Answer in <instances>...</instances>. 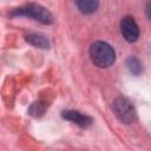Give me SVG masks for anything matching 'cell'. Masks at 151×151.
I'll return each mask as SVG.
<instances>
[{
    "label": "cell",
    "instance_id": "cell-9",
    "mask_svg": "<svg viewBox=\"0 0 151 151\" xmlns=\"http://www.w3.org/2000/svg\"><path fill=\"white\" fill-rule=\"evenodd\" d=\"M44 111H45V106L41 103H34L29 109V112L33 116H40L44 113Z\"/></svg>",
    "mask_w": 151,
    "mask_h": 151
},
{
    "label": "cell",
    "instance_id": "cell-10",
    "mask_svg": "<svg viewBox=\"0 0 151 151\" xmlns=\"http://www.w3.org/2000/svg\"><path fill=\"white\" fill-rule=\"evenodd\" d=\"M145 13H146V15H147V18L151 20V0L146 4V6H145Z\"/></svg>",
    "mask_w": 151,
    "mask_h": 151
},
{
    "label": "cell",
    "instance_id": "cell-7",
    "mask_svg": "<svg viewBox=\"0 0 151 151\" xmlns=\"http://www.w3.org/2000/svg\"><path fill=\"white\" fill-rule=\"evenodd\" d=\"M26 40H27L31 45L37 46V47L48 48V46H50V42H48V40L46 39V37L40 35V34H29V35L26 37Z\"/></svg>",
    "mask_w": 151,
    "mask_h": 151
},
{
    "label": "cell",
    "instance_id": "cell-4",
    "mask_svg": "<svg viewBox=\"0 0 151 151\" xmlns=\"http://www.w3.org/2000/svg\"><path fill=\"white\" fill-rule=\"evenodd\" d=\"M120 32L124 39L129 42H134L139 37V27L136 22V20L127 15L124 17L120 21Z\"/></svg>",
    "mask_w": 151,
    "mask_h": 151
},
{
    "label": "cell",
    "instance_id": "cell-8",
    "mask_svg": "<svg viewBox=\"0 0 151 151\" xmlns=\"http://www.w3.org/2000/svg\"><path fill=\"white\" fill-rule=\"evenodd\" d=\"M127 66H129L130 72L133 73V74H136V76H138V74L142 72V64H140V61H139L137 58H134V57L129 58V60H127Z\"/></svg>",
    "mask_w": 151,
    "mask_h": 151
},
{
    "label": "cell",
    "instance_id": "cell-2",
    "mask_svg": "<svg viewBox=\"0 0 151 151\" xmlns=\"http://www.w3.org/2000/svg\"><path fill=\"white\" fill-rule=\"evenodd\" d=\"M14 14H18V15L20 14V15H26V17L33 18L34 20H37L41 24H45V25H48L53 21V17L50 13V11L40 5H37V4H29L24 7H20L15 11Z\"/></svg>",
    "mask_w": 151,
    "mask_h": 151
},
{
    "label": "cell",
    "instance_id": "cell-6",
    "mask_svg": "<svg viewBox=\"0 0 151 151\" xmlns=\"http://www.w3.org/2000/svg\"><path fill=\"white\" fill-rule=\"evenodd\" d=\"M77 8L83 14H92L99 6V0H74Z\"/></svg>",
    "mask_w": 151,
    "mask_h": 151
},
{
    "label": "cell",
    "instance_id": "cell-5",
    "mask_svg": "<svg viewBox=\"0 0 151 151\" xmlns=\"http://www.w3.org/2000/svg\"><path fill=\"white\" fill-rule=\"evenodd\" d=\"M63 117L65 119L70 120V122H73L77 125H79L80 127H88L92 124V118L91 117H88L86 114H83L78 111H73V110L63 112Z\"/></svg>",
    "mask_w": 151,
    "mask_h": 151
},
{
    "label": "cell",
    "instance_id": "cell-3",
    "mask_svg": "<svg viewBox=\"0 0 151 151\" xmlns=\"http://www.w3.org/2000/svg\"><path fill=\"white\" fill-rule=\"evenodd\" d=\"M113 111L118 119L125 124H130L136 119V110L131 101L124 97H118L113 101Z\"/></svg>",
    "mask_w": 151,
    "mask_h": 151
},
{
    "label": "cell",
    "instance_id": "cell-1",
    "mask_svg": "<svg viewBox=\"0 0 151 151\" xmlns=\"http://www.w3.org/2000/svg\"><path fill=\"white\" fill-rule=\"evenodd\" d=\"M88 53L92 63L100 68L110 67L116 60V52L113 47L105 41L93 42L90 47Z\"/></svg>",
    "mask_w": 151,
    "mask_h": 151
}]
</instances>
